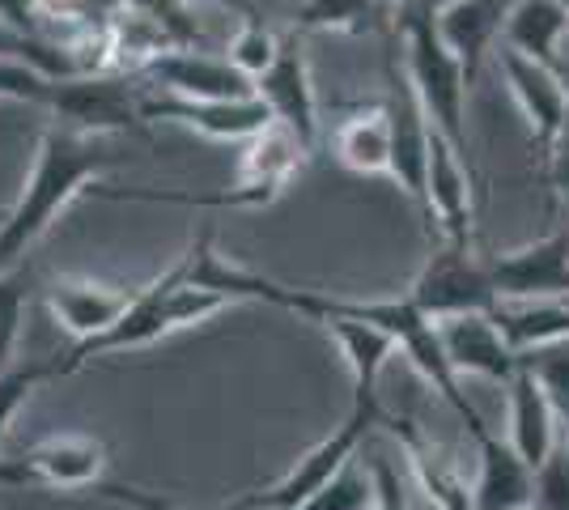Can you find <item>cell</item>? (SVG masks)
<instances>
[{
    "label": "cell",
    "mask_w": 569,
    "mask_h": 510,
    "mask_svg": "<svg viewBox=\"0 0 569 510\" xmlns=\"http://www.w3.org/2000/svg\"><path fill=\"white\" fill-rule=\"evenodd\" d=\"M132 153L111 146V137H90L51 120L34 153V170L26 179L13 209H4L0 221V272L26 264L30 247L48 234L81 192H90L111 167L128 162Z\"/></svg>",
    "instance_id": "6da1fadb"
},
{
    "label": "cell",
    "mask_w": 569,
    "mask_h": 510,
    "mask_svg": "<svg viewBox=\"0 0 569 510\" xmlns=\"http://www.w3.org/2000/svg\"><path fill=\"white\" fill-rule=\"evenodd\" d=\"M191 247L174 260V264L153 277L149 286L137 290L132 307L90 340H77L64 358H56V379H69L77 370L94 362V358H111V353H128V349H144V344H158L170 332H183V328H196L204 319H213L221 307H230V298L217 290H204V286H191Z\"/></svg>",
    "instance_id": "7a4b0ae2"
},
{
    "label": "cell",
    "mask_w": 569,
    "mask_h": 510,
    "mask_svg": "<svg viewBox=\"0 0 569 510\" xmlns=\"http://www.w3.org/2000/svg\"><path fill=\"white\" fill-rule=\"evenodd\" d=\"M396 39H400L403 73H408L412 90H417V102L426 107L429 123L468 158L472 153V137H468L472 77L463 73V64L455 60V51L442 43L438 22L429 13H421V9H400Z\"/></svg>",
    "instance_id": "3957f363"
},
{
    "label": "cell",
    "mask_w": 569,
    "mask_h": 510,
    "mask_svg": "<svg viewBox=\"0 0 569 510\" xmlns=\"http://www.w3.org/2000/svg\"><path fill=\"white\" fill-rule=\"evenodd\" d=\"M141 90L137 77L128 73H77L51 81L48 111L56 123L77 128V132H90V137H119V132H132L144 137L149 123L141 111Z\"/></svg>",
    "instance_id": "277c9868"
},
{
    "label": "cell",
    "mask_w": 569,
    "mask_h": 510,
    "mask_svg": "<svg viewBox=\"0 0 569 510\" xmlns=\"http://www.w3.org/2000/svg\"><path fill=\"white\" fill-rule=\"evenodd\" d=\"M379 421H382V413L353 404L349 417L336 426L332 434L319 438L307 456L284 472L281 481H272L268 489H256V493H247V498H234L226 510H298V507H307L310 498L328 486L345 463L353 460L357 447H361L366 434H370V426H379Z\"/></svg>",
    "instance_id": "5b68a950"
},
{
    "label": "cell",
    "mask_w": 569,
    "mask_h": 510,
    "mask_svg": "<svg viewBox=\"0 0 569 510\" xmlns=\"http://www.w3.org/2000/svg\"><path fill=\"white\" fill-rule=\"evenodd\" d=\"M403 298L426 319L472 316V311L489 316L498 307L485 256H476L472 243H447V239H438V247L429 251V260L421 264L417 281L408 286Z\"/></svg>",
    "instance_id": "8992f818"
},
{
    "label": "cell",
    "mask_w": 569,
    "mask_h": 510,
    "mask_svg": "<svg viewBox=\"0 0 569 510\" xmlns=\"http://www.w3.org/2000/svg\"><path fill=\"white\" fill-rule=\"evenodd\" d=\"M387 116H391V170L387 179L400 183V192L417 204L429 234V196H426V162H429V116L417 102V90L403 73L400 51H387Z\"/></svg>",
    "instance_id": "52a82bcc"
},
{
    "label": "cell",
    "mask_w": 569,
    "mask_h": 510,
    "mask_svg": "<svg viewBox=\"0 0 569 510\" xmlns=\"http://www.w3.org/2000/svg\"><path fill=\"white\" fill-rule=\"evenodd\" d=\"M141 111H144V123H174V128L200 132V137H209V141H230V146H242L247 137H256L260 128L272 123L268 107H263L256 94L251 98H179V94H167V90L144 86Z\"/></svg>",
    "instance_id": "ba28073f"
},
{
    "label": "cell",
    "mask_w": 569,
    "mask_h": 510,
    "mask_svg": "<svg viewBox=\"0 0 569 510\" xmlns=\"http://www.w3.org/2000/svg\"><path fill=\"white\" fill-rule=\"evenodd\" d=\"M489 281L498 302H527V298H569V226L552 230L536 243L515 251L485 256Z\"/></svg>",
    "instance_id": "9c48e42d"
},
{
    "label": "cell",
    "mask_w": 569,
    "mask_h": 510,
    "mask_svg": "<svg viewBox=\"0 0 569 510\" xmlns=\"http://www.w3.org/2000/svg\"><path fill=\"white\" fill-rule=\"evenodd\" d=\"M426 196H429V239L447 243H472L476 234V200H472V158L429 123V162H426Z\"/></svg>",
    "instance_id": "30bf717a"
},
{
    "label": "cell",
    "mask_w": 569,
    "mask_h": 510,
    "mask_svg": "<svg viewBox=\"0 0 569 510\" xmlns=\"http://www.w3.org/2000/svg\"><path fill=\"white\" fill-rule=\"evenodd\" d=\"M256 98L268 107L272 120L284 123L315 153V146H319V94H315V81H310V60L298 30H289L281 39L272 69L256 81Z\"/></svg>",
    "instance_id": "8fae6325"
},
{
    "label": "cell",
    "mask_w": 569,
    "mask_h": 510,
    "mask_svg": "<svg viewBox=\"0 0 569 510\" xmlns=\"http://www.w3.org/2000/svg\"><path fill=\"white\" fill-rule=\"evenodd\" d=\"M498 69L506 77L515 102H519L522 120H527L531 146L540 149V153H548L552 141H557V132L569 120L566 73H557V69H548V64H540V60H531V56H522L515 48H506V43L498 51Z\"/></svg>",
    "instance_id": "7c38bea8"
},
{
    "label": "cell",
    "mask_w": 569,
    "mask_h": 510,
    "mask_svg": "<svg viewBox=\"0 0 569 510\" xmlns=\"http://www.w3.org/2000/svg\"><path fill=\"white\" fill-rule=\"evenodd\" d=\"M438 340H442V353L451 370L463 374H480L489 383H510L519 374L522 358L510 349V340L501 337V328L493 323V311H472V316H447L433 319Z\"/></svg>",
    "instance_id": "4fadbf2b"
},
{
    "label": "cell",
    "mask_w": 569,
    "mask_h": 510,
    "mask_svg": "<svg viewBox=\"0 0 569 510\" xmlns=\"http://www.w3.org/2000/svg\"><path fill=\"white\" fill-rule=\"evenodd\" d=\"M137 81L167 90L179 98H251L256 81L242 77L226 56H209L200 48H170L162 51Z\"/></svg>",
    "instance_id": "5bb4252c"
},
{
    "label": "cell",
    "mask_w": 569,
    "mask_h": 510,
    "mask_svg": "<svg viewBox=\"0 0 569 510\" xmlns=\"http://www.w3.org/2000/svg\"><path fill=\"white\" fill-rule=\"evenodd\" d=\"M472 442L480 456L472 510H536V468L489 426L476 430Z\"/></svg>",
    "instance_id": "9a60e30c"
},
{
    "label": "cell",
    "mask_w": 569,
    "mask_h": 510,
    "mask_svg": "<svg viewBox=\"0 0 569 510\" xmlns=\"http://www.w3.org/2000/svg\"><path fill=\"white\" fill-rule=\"evenodd\" d=\"M48 311L56 319V328H64L77 340H90L98 332H107L128 307L137 290H123V286H102V281H51L48 290Z\"/></svg>",
    "instance_id": "2e32d148"
},
{
    "label": "cell",
    "mask_w": 569,
    "mask_h": 510,
    "mask_svg": "<svg viewBox=\"0 0 569 510\" xmlns=\"http://www.w3.org/2000/svg\"><path fill=\"white\" fill-rule=\"evenodd\" d=\"M506 388H510V430H506V442L531 468H540L548 460V451H552V442L561 438V413H557L552 396H548V388L540 383V374L531 366H519V374Z\"/></svg>",
    "instance_id": "e0dca14e"
},
{
    "label": "cell",
    "mask_w": 569,
    "mask_h": 510,
    "mask_svg": "<svg viewBox=\"0 0 569 510\" xmlns=\"http://www.w3.org/2000/svg\"><path fill=\"white\" fill-rule=\"evenodd\" d=\"M307 158H310V149L302 146L284 123L272 120L268 128H260L256 137L242 141V158H238L234 183L256 188V192H263L268 200H277V196L289 188V179L302 174Z\"/></svg>",
    "instance_id": "ac0fdd59"
},
{
    "label": "cell",
    "mask_w": 569,
    "mask_h": 510,
    "mask_svg": "<svg viewBox=\"0 0 569 510\" xmlns=\"http://www.w3.org/2000/svg\"><path fill=\"white\" fill-rule=\"evenodd\" d=\"M515 0H459L451 9H442L433 22H438V34L442 43L455 51V60L463 64V73L472 77L480 73L485 56L493 51V43L506 30V13H510Z\"/></svg>",
    "instance_id": "d6986e66"
},
{
    "label": "cell",
    "mask_w": 569,
    "mask_h": 510,
    "mask_svg": "<svg viewBox=\"0 0 569 510\" xmlns=\"http://www.w3.org/2000/svg\"><path fill=\"white\" fill-rule=\"evenodd\" d=\"M332 158L349 174H387L391 170V116L387 102H361L332 128Z\"/></svg>",
    "instance_id": "ffe728a7"
},
{
    "label": "cell",
    "mask_w": 569,
    "mask_h": 510,
    "mask_svg": "<svg viewBox=\"0 0 569 510\" xmlns=\"http://www.w3.org/2000/svg\"><path fill=\"white\" fill-rule=\"evenodd\" d=\"M323 328L336 337L340 353H345V362H349V370H353V404L382 413L379 409V374H382V366L400 353L396 337H391L387 328H379V323H366V319H328Z\"/></svg>",
    "instance_id": "44dd1931"
},
{
    "label": "cell",
    "mask_w": 569,
    "mask_h": 510,
    "mask_svg": "<svg viewBox=\"0 0 569 510\" xmlns=\"http://www.w3.org/2000/svg\"><path fill=\"white\" fill-rule=\"evenodd\" d=\"M569 34V4L561 0H515L510 13H506V48L522 51L531 60H540L548 69L566 73V60H561V48H566Z\"/></svg>",
    "instance_id": "7402d4cb"
},
{
    "label": "cell",
    "mask_w": 569,
    "mask_h": 510,
    "mask_svg": "<svg viewBox=\"0 0 569 510\" xmlns=\"http://www.w3.org/2000/svg\"><path fill=\"white\" fill-rule=\"evenodd\" d=\"M493 323L510 340L515 353H536L548 344L569 340V298H527V302H498Z\"/></svg>",
    "instance_id": "603a6c76"
},
{
    "label": "cell",
    "mask_w": 569,
    "mask_h": 510,
    "mask_svg": "<svg viewBox=\"0 0 569 510\" xmlns=\"http://www.w3.org/2000/svg\"><path fill=\"white\" fill-rule=\"evenodd\" d=\"M379 0H302L293 13L298 34H319V30H340V34H366L375 30Z\"/></svg>",
    "instance_id": "cb8c5ba5"
},
{
    "label": "cell",
    "mask_w": 569,
    "mask_h": 510,
    "mask_svg": "<svg viewBox=\"0 0 569 510\" xmlns=\"http://www.w3.org/2000/svg\"><path fill=\"white\" fill-rule=\"evenodd\" d=\"M0 60H26V64H34V69H43L48 77H56V81L81 73L77 56L64 43L43 39V34H26V30L9 26L4 18H0Z\"/></svg>",
    "instance_id": "d4e9b609"
},
{
    "label": "cell",
    "mask_w": 569,
    "mask_h": 510,
    "mask_svg": "<svg viewBox=\"0 0 569 510\" xmlns=\"http://www.w3.org/2000/svg\"><path fill=\"white\" fill-rule=\"evenodd\" d=\"M26 307H30V268H4L0 272V370L18 362Z\"/></svg>",
    "instance_id": "484cf974"
},
{
    "label": "cell",
    "mask_w": 569,
    "mask_h": 510,
    "mask_svg": "<svg viewBox=\"0 0 569 510\" xmlns=\"http://www.w3.org/2000/svg\"><path fill=\"white\" fill-rule=\"evenodd\" d=\"M281 39L272 26H263V18H242V26L234 30V39H230V48H226V60L234 64L242 77H251V81H260L268 69H272V60H277V51H281Z\"/></svg>",
    "instance_id": "4316f807"
},
{
    "label": "cell",
    "mask_w": 569,
    "mask_h": 510,
    "mask_svg": "<svg viewBox=\"0 0 569 510\" xmlns=\"http://www.w3.org/2000/svg\"><path fill=\"white\" fill-rule=\"evenodd\" d=\"M119 4L144 13L170 39V48H200L204 43V26L196 18L191 0H119Z\"/></svg>",
    "instance_id": "83f0119b"
},
{
    "label": "cell",
    "mask_w": 569,
    "mask_h": 510,
    "mask_svg": "<svg viewBox=\"0 0 569 510\" xmlns=\"http://www.w3.org/2000/svg\"><path fill=\"white\" fill-rule=\"evenodd\" d=\"M48 379H56V358H48V362L43 358H26V362H13L0 370V442L9 434L13 413L30 400V391L39 383H48Z\"/></svg>",
    "instance_id": "f1b7e54d"
},
{
    "label": "cell",
    "mask_w": 569,
    "mask_h": 510,
    "mask_svg": "<svg viewBox=\"0 0 569 510\" xmlns=\"http://www.w3.org/2000/svg\"><path fill=\"white\" fill-rule=\"evenodd\" d=\"M370 498H375L370 463H361L353 456V460L345 463V468L336 472L328 486L310 498L307 507H298V510H366V507H370Z\"/></svg>",
    "instance_id": "f546056e"
},
{
    "label": "cell",
    "mask_w": 569,
    "mask_h": 510,
    "mask_svg": "<svg viewBox=\"0 0 569 510\" xmlns=\"http://www.w3.org/2000/svg\"><path fill=\"white\" fill-rule=\"evenodd\" d=\"M536 510H569V430H561L548 460L536 468Z\"/></svg>",
    "instance_id": "4dcf8cb0"
},
{
    "label": "cell",
    "mask_w": 569,
    "mask_h": 510,
    "mask_svg": "<svg viewBox=\"0 0 569 510\" xmlns=\"http://www.w3.org/2000/svg\"><path fill=\"white\" fill-rule=\"evenodd\" d=\"M51 81L43 69L26 64V60H0V102H30V107H48Z\"/></svg>",
    "instance_id": "1f68e13d"
},
{
    "label": "cell",
    "mask_w": 569,
    "mask_h": 510,
    "mask_svg": "<svg viewBox=\"0 0 569 510\" xmlns=\"http://www.w3.org/2000/svg\"><path fill=\"white\" fill-rule=\"evenodd\" d=\"M370 481H375V498H370L366 510H412L408 507V486H403L400 468L391 463L387 451H379L370 460Z\"/></svg>",
    "instance_id": "d6a6232c"
},
{
    "label": "cell",
    "mask_w": 569,
    "mask_h": 510,
    "mask_svg": "<svg viewBox=\"0 0 569 510\" xmlns=\"http://www.w3.org/2000/svg\"><path fill=\"white\" fill-rule=\"evenodd\" d=\"M545 167H548V188H552L557 204L566 209V218H569V120H566V128L557 132L552 149L545 153Z\"/></svg>",
    "instance_id": "836d02e7"
},
{
    "label": "cell",
    "mask_w": 569,
    "mask_h": 510,
    "mask_svg": "<svg viewBox=\"0 0 569 510\" xmlns=\"http://www.w3.org/2000/svg\"><path fill=\"white\" fill-rule=\"evenodd\" d=\"M0 18L26 34H39V0H0Z\"/></svg>",
    "instance_id": "e575fe53"
},
{
    "label": "cell",
    "mask_w": 569,
    "mask_h": 510,
    "mask_svg": "<svg viewBox=\"0 0 569 510\" xmlns=\"http://www.w3.org/2000/svg\"><path fill=\"white\" fill-rule=\"evenodd\" d=\"M34 489V472H30V463L26 456H0V489Z\"/></svg>",
    "instance_id": "d590c367"
},
{
    "label": "cell",
    "mask_w": 569,
    "mask_h": 510,
    "mask_svg": "<svg viewBox=\"0 0 569 510\" xmlns=\"http://www.w3.org/2000/svg\"><path fill=\"white\" fill-rule=\"evenodd\" d=\"M191 4H217V9H230V13H242V18H260L256 0H191Z\"/></svg>",
    "instance_id": "8d00e7d4"
},
{
    "label": "cell",
    "mask_w": 569,
    "mask_h": 510,
    "mask_svg": "<svg viewBox=\"0 0 569 510\" xmlns=\"http://www.w3.org/2000/svg\"><path fill=\"white\" fill-rule=\"evenodd\" d=\"M451 4H459V0H412V4H403V9H421V13H429V18H438V13L451 9Z\"/></svg>",
    "instance_id": "74e56055"
},
{
    "label": "cell",
    "mask_w": 569,
    "mask_h": 510,
    "mask_svg": "<svg viewBox=\"0 0 569 510\" xmlns=\"http://www.w3.org/2000/svg\"><path fill=\"white\" fill-rule=\"evenodd\" d=\"M379 4H391V9H396V13H400L403 4H412V0H379Z\"/></svg>",
    "instance_id": "f35d334b"
},
{
    "label": "cell",
    "mask_w": 569,
    "mask_h": 510,
    "mask_svg": "<svg viewBox=\"0 0 569 510\" xmlns=\"http://www.w3.org/2000/svg\"><path fill=\"white\" fill-rule=\"evenodd\" d=\"M0 221H4V209H0Z\"/></svg>",
    "instance_id": "ab89813d"
},
{
    "label": "cell",
    "mask_w": 569,
    "mask_h": 510,
    "mask_svg": "<svg viewBox=\"0 0 569 510\" xmlns=\"http://www.w3.org/2000/svg\"><path fill=\"white\" fill-rule=\"evenodd\" d=\"M561 4H569V0H561Z\"/></svg>",
    "instance_id": "60d3db41"
},
{
    "label": "cell",
    "mask_w": 569,
    "mask_h": 510,
    "mask_svg": "<svg viewBox=\"0 0 569 510\" xmlns=\"http://www.w3.org/2000/svg\"><path fill=\"white\" fill-rule=\"evenodd\" d=\"M566 430H569V421H566Z\"/></svg>",
    "instance_id": "b9f144b4"
},
{
    "label": "cell",
    "mask_w": 569,
    "mask_h": 510,
    "mask_svg": "<svg viewBox=\"0 0 569 510\" xmlns=\"http://www.w3.org/2000/svg\"><path fill=\"white\" fill-rule=\"evenodd\" d=\"M566 421H569V417H566Z\"/></svg>",
    "instance_id": "7bdbcfd3"
}]
</instances>
